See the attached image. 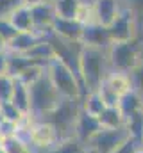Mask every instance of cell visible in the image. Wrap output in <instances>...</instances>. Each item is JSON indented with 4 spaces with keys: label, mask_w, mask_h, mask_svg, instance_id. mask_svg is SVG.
<instances>
[{
    "label": "cell",
    "mask_w": 143,
    "mask_h": 153,
    "mask_svg": "<svg viewBox=\"0 0 143 153\" xmlns=\"http://www.w3.org/2000/svg\"><path fill=\"white\" fill-rule=\"evenodd\" d=\"M107 75H109L107 52L102 48L82 45L79 53V76L84 93L88 94L91 91H99Z\"/></svg>",
    "instance_id": "obj_1"
},
{
    "label": "cell",
    "mask_w": 143,
    "mask_h": 153,
    "mask_svg": "<svg viewBox=\"0 0 143 153\" xmlns=\"http://www.w3.org/2000/svg\"><path fill=\"white\" fill-rule=\"evenodd\" d=\"M47 75L50 78V82L54 84V87L57 89V93L61 94V98L82 100L86 96L79 73L73 68H70L65 61H61L59 57H56L47 66Z\"/></svg>",
    "instance_id": "obj_2"
},
{
    "label": "cell",
    "mask_w": 143,
    "mask_h": 153,
    "mask_svg": "<svg viewBox=\"0 0 143 153\" xmlns=\"http://www.w3.org/2000/svg\"><path fill=\"white\" fill-rule=\"evenodd\" d=\"M31 114L34 117H41V121L50 114L59 103H61V94L50 82L48 75L41 76L38 82H34L31 87Z\"/></svg>",
    "instance_id": "obj_3"
},
{
    "label": "cell",
    "mask_w": 143,
    "mask_h": 153,
    "mask_svg": "<svg viewBox=\"0 0 143 153\" xmlns=\"http://www.w3.org/2000/svg\"><path fill=\"white\" fill-rule=\"evenodd\" d=\"M106 52L111 71L132 75L141 66V53H140V46L136 45V41L111 43V46Z\"/></svg>",
    "instance_id": "obj_4"
},
{
    "label": "cell",
    "mask_w": 143,
    "mask_h": 153,
    "mask_svg": "<svg viewBox=\"0 0 143 153\" xmlns=\"http://www.w3.org/2000/svg\"><path fill=\"white\" fill-rule=\"evenodd\" d=\"M81 109H82L81 100L63 98L61 103L43 121H48V123L54 125V128L59 134V141L68 139V137H75V123H77V117L81 114Z\"/></svg>",
    "instance_id": "obj_5"
},
{
    "label": "cell",
    "mask_w": 143,
    "mask_h": 153,
    "mask_svg": "<svg viewBox=\"0 0 143 153\" xmlns=\"http://www.w3.org/2000/svg\"><path fill=\"white\" fill-rule=\"evenodd\" d=\"M109 36L113 43H125V41H136L138 36V18L136 13L131 7L120 9L118 16L113 20V23L107 27Z\"/></svg>",
    "instance_id": "obj_6"
},
{
    "label": "cell",
    "mask_w": 143,
    "mask_h": 153,
    "mask_svg": "<svg viewBox=\"0 0 143 153\" xmlns=\"http://www.w3.org/2000/svg\"><path fill=\"white\" fill-rule=\"evenodd\" d=\"M129 130L123 128H100L95 137L88 143L90 153H114L127 139H129Z\"/></svg>",
    "instance_id": "obj_7"
},
{
    "label": "cell",
    "mask_w": 143,
    "mask_h": 153,
    "mask_svg": "<svg viewBox=\"0 0 143 153\" xmlns=\"http://www.w3.org/2000/svg\"><path fill=\"white\" fill-rule=\"evenodd\" d=\"M59 143V134L54 128L52 123L48 121H36L32 130H31V137H29V144L39 150L41 153L48 152L50 148H54Z\"/></svg>",
    "instance_id": "obj_8"
},
{
    "label": "cell",
    "mask_w": 143,
    "mask_h": 153,
    "mask_svg": "<svg viewBox=\"0 0 143 153\" xmlns=\"http://www.w3.org/2000/svg\"><path fill=\"white\" fill-rule=\"evenodd\" d=\"M82 32H84V25L81 22L70 20V18L56 16L54 25H52V34L56 38L63 39L66 43H81Z\"/></svg>",
    "instance_id": "obj_9"
},
{
    "label": "cell",
    "mask_w": 143,
    "mask_h": 153,
    "mask_svg": "<svg viewBox=\"0 0 143 153\" xmlns=\"http://www.w3.org/2000/svg\"><path fill=\"white\" fill-rule=\"evenodd\" d=\"M100 128H102V125H100V119H99V117L88 114L86 111L81 109V114H79L77 123H75V137H77L81 143H84V144L88 146V143L95 137V134H97Z\"/></svg>",
    "instance_id": "obj_10"
},
{
    "label": "cell",
    "mask_w": 143,
    "mask_h": 153,
    "mask_svg": "<svg viewBox=\"0 0 143 153\" xmlns=\"http://www.w3.org/2000/svg\"><path fill=\"white\" fill-rule=\"evenodd\" d=\"M81 43L86 45V46H95V48L107 50L113 41H111V36H109L107 27L100 25V23H91V25H86V27H84Z\"/></svg>",
    "instance_id": "obj_11"
},
{
    "label": "cell",
    "mask_w": 143,
    "mask_h": 153,
    "mask_svg": "<svg viewBox=\"0 0 143 153\" xmlns=\"http://www.w3.org/2000/svg\"><path fill=\"white\" fill-rule=\"evenodd\" d=\"M25 57H27L31 62L47 68V66L57 57V53H56V48H54V45L50 43V39H39L34 46L25 53Z\"/></svg>",
    "instance_id": "obj_12"
},
{
    "label": "cell",
    "mask_w": 143,
    "mask_h": 153,
    "mask_svg": "<svg viewBox=\"0 0 143 153\" xmlns=\"http://www.w3.org/2000/svg\"><path fill=\"white\" fill-rule=\"evenodd\" d=\"M93 7H95L97 23H100L104 27H109L120 13L118 0H93Z\"/></svg>",
    "instance_id": "obj_13"
},
{
    "label": "cell",
    "mask_w": 143,
    "mask_h": 153,
    "mask_svg": "<svg viewBox=\"0 0 143 153\" xmlns=\"http://www.w3.org/2000/svg\"><path fill=\"white\" fill-rule=\"evenodd\" d=\"M104 85H107L113 93H116L120 98L125 96L127 93L134 91V82L132 76L127 73H120V71H109V75L106 76V80L102 82Z\"/></svg>",
    "instance_id": "obj_14"
},
{
    "label": "cell",
    "mask_w": 143,
    "mask_h": 153,
    "mask_svg": "<svg viewBox=\"0 0 143 153\" xmlns=\"http://www.w3.org/2000/svg\"><path fill=\"white\" fill-rule=\"evenodd\" d=\"M9 20L11 23L16 27L18 32H31L34 30V22H32V13H31V7L29 5H18L16 9H13L9 14Z\"/></svg>",
    "instance_id": "obj_15"
},
{
    "label": "cell",
    "mask_w": 143,
    "mask_h": 153,
    "mask_svg": "<svg viewBox=\"0 0 143 153\" xmlns=\"http://www.w3.org/2000/svg\"><path fill=\"white\" fill-rule=\"evenodd\" d=\"M38 41H39V36L36 34L34 30H31V32H18L16 38L11 39V41L7 43V50H9L11 53L25 55Z\"/></svg>",
    "instance_id": "obj_16"
},
{
    "label": "cell",
    "mask_w": 143,
    "mask_h": 153,
    "mask_svg": "<svg viewBox=\"0 0 143 153\" xmlns=\"http://www.w3.org/2000/svg\"><path fill=\"white\" fill-rule=\"evenodd\" d=\"M13 78H14V76H13ZM11 102H13L23 114H31V89H29V85H25V84L20 82L18 78H14V87H13Z\"/></svg>",
    "instance_id": "obj_17"
},
{
    "label": "cell",
    "mask_w": 143,
    "mask_h": 153,
    "mask_svg": "<svg viewBox=\"0 0 143 153\" xmlns=\"http://www.w3.org/2000/svg\"><path fill=\"white\" fill-rule=\"evenodd\" d=\"M118 109L122 111V114H123L125 119L131 117L134 112H138V111L143 109V96L136 91V89L131 91V93H127L125 96H122V100H120V103H118Z\"/></svg>",
    "instance_id": "obj_18"
},
{
    "label": "cell",
    "mask_w": 143,
    "mask_h": 153,
    "mask_svg": "<svg viewBox=\"0 0 143 153\" xmlns=\"http://www.w3.org/2000/svg\"><path fill=\"white\" fill-rule=\"evenodd\" d=\"M81 107H82V111H86L88 114L95 116V117H100V114L107 109V105L104 103V100H102V96H100L99 91L88 93V94L81 100Z\"/></svg>",
    "instance_id": "obj_19"
},
{
    "label": "cell",
    "mask_w": 143,
    "mask_h": 153,
    "mask_svg": "<svg viewBox=\"0 0 143 153\" xmlns=\"http://www.w3.org/2000/svg\"><path fill=\"white\" fill-rule=\"evenodd\" d=\"M45 153H90V150L77 137H68V139H61L54 148H50Z\"/></svg>",
    "instance_id": "obj_20"
},
{
    "label": "cell",
    "mask_w": 143,
    "mask_h": 153,
    "mask_svg": "<svg viewBox=\"0 0 143 153\" xmlns=\"http://www.w3.org/2000/svg\"><path fill=\"white\" fill-rule=\"evenodd\" d=\"M99 119H100L102 128H123L125 126V117L118 107H107Z\"/></svg>",
    "instance_id": "obj_21"
},
{
    "label": "cell",
    "mask_w": 143,
    "mask_h": 153,
    "mask_svg": "<svg viewBox=\"0 0 143 153\" xmlns=\"http://www.w3.org/2000/svg\"><path fill=\"white\" fill-rule=\"evenodd\" d=\"M0 152L2 153H32V146L29 143H25L23 139H20L18 135H11V137H4L2 139Z\"/></svg>",
    "instance_id": "obj_22"
},
{
    "label": "cell",
    "mask_w": 143,
    "mask_h": 153,
    "mask_svg": "<svg viewBox=\"0 0 143 153\" xmlns=\"http://www.w3.org/2000/svg\"><path fill=\"white\" fill-rule=\"evenodd\" d=\"M45 73H47V68H43V66H39V64H34V62H32V64H29L27 68H23L18 75L14 76V78H18L20 82H23L25 85L31 87V85H32L34 82H38Z\"/></svg>",
    "instance_id": "obj_23"
},
{
    "label": "cell",
    "mask_w": 143,
    "mask_h": 153,
    "mask_svg": "<svg viewBox=\"0 0 143 153\" xmlns=\"http://www.w3.org/2000/svg\"><path fill=\"white\" fill-rule=\"evenodd\" d=\"M81 2H82V0H56V2H54L56 14H57V16H61V18H70V20H75Z\"/></svg>",
    "instance_id": "obj_24"
},
{
    "label": "cell",
    "mask_w": 143,
    "mask_h": 153,
    "mask_svg": "<svg viewBox=\"0 0 143 153\" xmlns=\"http://www.w3.org/2000/svg\"><path fill=\"white\" fill-rule=\"evenodd\" d=\"M125 128L129 130L131 137H134V139L143 143V109L125 119Z\"/></svg>",
    "instance_id": "obj_25"
},
{
    "label": "cell",
    "mask_w": 143,
    "mask_h": 153,
    "mask_svg": "<svg viewBox=\"0 0 143 153\" xmlns=\"http://www.w3.org/2000/svg\"><path fill=\"white\" fill-rule=\"evenodd\" d=\"M75 20H77V22H81L84 27H86V25H91V23H97L93 2H81V5H79V11H77V16H75Z\"/></svg>",
    "instance_id": "obj_26"
},
{
    "label": "cell",
    "mask_w": 143,
    "mask_h": 153,
    "mask_svg": "<svg viewBox=\"0 0 143 153\" xmlns=\"http://www.w3.org/2000/svg\"><path fill=\"white\" fill-rule=\"evenodd\" d=\"M0 111H2V114L4 117L7 119V121H11V123H20L22 121V117H23V112L13 103V102H4V103H0Z\"/></svg>",
    "instance_id": "obj_27"
},
{
    "label": "cell",
    "mask_w": 143,
    "mask_h": 153,
    "mask_svg": "<svg viewBox=\"0 0 143 153\" xmlns=\"http://www.w3.org/2000/svg\"><path fill=\"white\" fill-rule=\"evenodd\" d=\"M13 87H14V78H13V76L11 75H2L0 76V103L11 102Z\"/></svg>",
    "instance_id": "obj_28"
},
{
    "label": "cell",
    "mask_w": 143,
    "mask_h": 153,
    "mask_svg": "<svg viewBox=\"0 0 143 153\" xmlns=\"http://www.w3.org/2000/svg\"><path fill=\"white\" fill-rule=\"evenodd\" d=\"M0 36L5 39L7 43L18 36V30H16V27L11 23L9 16H0Z\"/></svg>",
    "instance_id": "obj_29"
},
{
    "label": "cell",
    "mask_w": 143,
    "mask_h": 153,
    "mask_svg": "<svg viewBox=\"0 0 143 153\" xmlns=\"http://www.w3.org/2000/svg\"><path fill=\"white\" fill-rule=\"evenodd\" d=\"M141 148H143L141 141H138V139H134V137H129L114 153H140Z\"/></svg>",
    "instance_id": "obj_30"
},
{
    "label": "cell",
    "mask_w": 143,
    "mask_h": 153,
    "mask_svg": "<svg viewBox=\"0 0 143 153\" xmlns=\"http://www.w3.org/2000/svg\"><path fill=\"white\" fill-rule=\"evenodd\" d=\"M18 5H22V0H0V16H7Z\"/></svg>",
    "instance_id": "obj_31"
},
{
    "label": "cell",
    "mask_w": 143,
    "mask_h": 153,
    "mask_svg": "<svg viewBox=\"0 0 143 153\" xmlns=\"http://www.w3.org/2000/svg\"><path fill=\"white\" fill-rule=\"evenodd\" d=\"M9 75V55L5 52H0V76Z\"/></svg>",
    "instance_id": "obj_32"
},
{
    "label": "cell",
    "mask_w": 143,
    "mask_h": 153,
    "mask_svg": "<svg viewBox=\"0 0 143 153\" xmlns=\"http://www.w3.org/2000/svg\"><path fill=\"white\" fill-rule=\"evenodd\" d=\"M41 2H47V0H22V4L23 5H29V7H34V5L41 4Z\"/></svg>",
    "instance_id": "obj_33"
},
{
    "label": "cell",
    "mask_w": 143,
    "mask_h": 153,
    "mask_svg": "<svg viewBox=\"0 0 143 153\" xmlns=\"http://www.w3.org/2000/svg\"><path fill=\"white\" fill-rule=\"evenodd\" d=\"M7 50V41L0 36V52H5Z\"/></svg>",
    "instance_id": "obj_34"
},
{
    "label": "cell",
    "mask_w": 143,
    "mask_h": 153,
    "mask_svg": "<svg viewBox=\"0 0 143 153\" xmlns=\"http://www.w3.org/2000/svg\"><path fill=\"white\" fill-rule=\"evenodd\" d=\"M47 2H56V0H47Z\"/></svg>",
    "instance_id": "obj_35"
},
{
    "label": "cell",
    "mask_w": 143,
    "mask_h": 153,
    "mask_svg": "<svg viewBox=\"0 0 143 153\" xmlns=\"http://www.w3.org/2000/svg\"><path fill=\"white\" fill-rule=\"evenodd\" d=\"M140 153H143V148H141V152H140Z\"/></svg>",
    "instance_id": "obj_36"
}]
</instances>
